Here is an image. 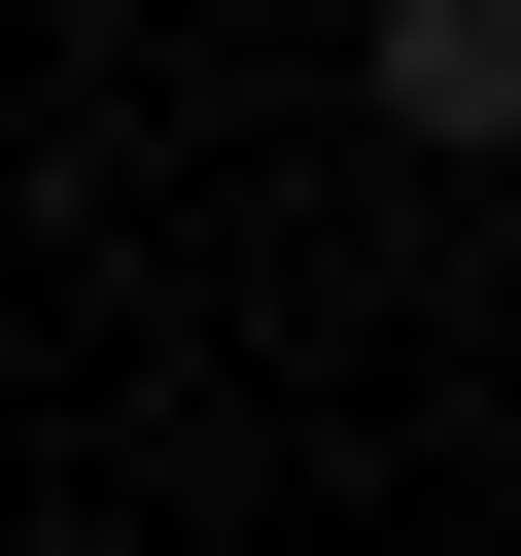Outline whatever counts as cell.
Instances as JSON below:
<instances>
[{
	"instance_id": "6da1fadb",
	"label": "cell",
	"mask_w": 521,
	"mask_h": 556,
	"mask_svg": "<svg viewBox=\"0 0 521 556\" xmlns=\"http://www.w3.org/2000/svg\"><path fill=\"white\" fill-rule=\"evenodd\" d=\"M347 70H382V139H452V174L521 139V0H347Z\"/></svg>"
}]
</instances>
